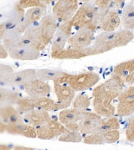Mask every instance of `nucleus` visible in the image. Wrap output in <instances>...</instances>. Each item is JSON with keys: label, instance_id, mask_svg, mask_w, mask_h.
I'll use <instances>...</instances> for the list:
<instances>
[{"label": "nucleus", "instance_id": "14", "mask_svg": "<svg viewBox=\"0 0 134 150\" xmlns=\"http://www.w3.org/2000/svg\"><path fill=\"white\" fill-rule=\"evenodd\" d=\"M94 31L87 28L79 29L70 36L68 40L71 47L77 49H84L89 46L94 37Z\"/></svg>", "mask_w": 134, "mask_h": 150}, {"label": "nucleus", "instance_id": "17", "mask_svg": "<svg viewBox=\"0 0 134 150\" xmlns=\"http://www.w3.org/2000/svg\"><path fill=\"white\" fill-rule=\"evenodd\" d=\"M37 78L36 70L35 69H27L16 73H12L5 80L6 84L12 86H23L31 80Z\"/></svg>", "mask_w": 134, "mask_h": 150}, {"label": "nucleus", "instance_id": "10", "mask_svg": "<svg viewBox=\"0 0 134 150\" xmlns=\"http://www.w3.org/2000/svg\"><path fill=\"white\" fill-rule=\"evenodd\" d=\"M119 103L117 114L120 117L132 115L134 112V87L130 86L128 89L121 92L118 96Z\"/></svg>", "mask_w": 134, "mask_h": 150}, {"label": "nucleus", "instance_id": "25", "mask_svg": "<svg viewBox=\"0 0 134 150\" xmlns=\"http://www.w3.org/2000/svg\"><path fill=\"white\" fill-rule=\"evenodd\" d=\"M120 23L124 29L133 30L134 28V3L127 4L123 10Z\"/></svg>", "mask_w": 134, "mask_h": 150}, {"label": "nucleus", "instance_id": "21", "mask_svg": "<svg viewBox=\"0 0 134 150\" xmlns=\"http://www.w3.org/2000/svg\"><path fill=\"white\" fill-rule=\"evenodd\" d=\"M6 131L9 134L23 136L28 138H36L37 137L36 129L34 127L24 123L6 126Z\"/></svg>", "mask_w": 134, "mask_h": 150}, {"label": "nucleus", "instance_id": "22", "mask_svg": "<svg viewBox=\"0 0 134 150\" xmlns=\"http://www.w3.org/2000/svg\"><path fill=\"white\" fill-rule=\"evenodd\" d=\"M93 107L97 114L101 116L111 118L115 114V108L109 101L94 98Z\"/></svg>", "mask_w": 134, "mask_h": 150}, {"label": "nucleus", "instance_id": "2", "mask_svg": "<svg viewBox=\"0 0 134 150\" xmlns=\"http://www.w3.org/2000/svg\"><path fill=\"white\" fill-rule=\"evenodd\" d=\"M134 39L133 30L126 29L112 32L104 31L97 36L92 47V55L103 54L117 47L127 45Z\"/></svg>", "mask_w": 134, "mask_h": 150}, {"label": "nucleus", "instance_id": "41", "mask_svg": "<svg viewBox=\"0 0 134 150\" xmlns=\"http://www.w3.org/2000/svg\"><path fill=\"white\" fill-rule=\"evenodd\" d=\"M6 125L5 124L2 120L0 118V134L3 133L6 131Z\"/></svg>", "mask_w": 134, "mask_h": 150}, {"label": "nucleus", "instance_id": "6", "mask_svg": "<svg viewBox=\"0 0 134 150\" xmlns=\"http://www.w3.org/2000/svg\"><path fill=\"white\" fill-rule=\"evenodd\" d=\"M123 85V83L120 79L112 76L110 79L94 88L92 95L94 98L112 102L122 91Z\"/></svg>", "mask_w": 134, "mask_h": 150}, {"label": "nucleus", "instance_id": "4", "mask_svg": "<svg viewBox=\"0 0 134 150\" xmlns=\"http://www.w3.org/2000/svg\"><path fill=\"white\" fill-rule=\"evenodd\" d=\"M100 17L97 6L90 1L84 2L78 8L71 21L75 28H87L95 31L99 24Z\"/></svg>", "mask_w": 134, "mask_h": 150}, {"label": "nucleus", "instance_id": "24", "mask_svg": "<svg viewBox=\"0 0 134 150\" xmlns=\"http://www.w3.org/2000/svg\"><path fill=\"white\" fill-rule=\"evenodd\" d=\"M46 7H33L29 8L24 14L23 24L26 28L27 26L39 21L46 14Z\"/></svg>", "mask_w": 134, "mask_h": 150}, {"label": "nucleus", "instance_id": "20", "mask_svg": "<svg viewBox=\"0 0 134 150\" xmlns=\"http://www.w3.org/2000/svg\"><path fill=\"white\" fill-rule=\"evenodd\" d=\"M23 117L25 122L34 127L41 126L50 120L48 112L38 109H34L26 112Z\"/></svg>", "mask_w": 134, "mask_h": 150}, {"label": "nucleus", "instance_id": "16", "mask_svg": "<svg viewBox=\"0 0 134 150\" xmlns=\"http://www.w3.org/2000/svg\"><path fill=\"white\" fill-rule=\"evenodd\" d=\"M92 55L91 47L84 49H77L73 47L64 49L60 51L52 52V58L58 59H82Z\"/></svg>", "mask_w": 134, "mask_h": 150}, {"label": "nucleus", "instance_id": "11", "mask_svg": "<svg viewBox=\"0 0 134 150\" xmlns=\"http://www.w3.org/2000/svg\"><path fill=\"white\" fill-rule=\"evenodd\" d=\"M72 27V23L71 21L62 23L57 27L52 39V52L60 51L64 49L66 43L71 35Z\"/></svg>", "mask_w": 134, "mask_h": 150}, {"label": "nucleus", "instance_id": "44", "mask_svg": "<svg viewBox=\"0 0 134 150\" xmlns=\"http://www.w3.org/2000/svg\"><path fill=\"white\" fill-rule=\"evenodd\" d=\"M80 1H81L83 2H89L91 0H80Z\"/></svg>", "mask_w": 134, "mask_h": 150}, {"label": "nucleus", "instance_id": "43", "mask_svg": "<svg viewBox=\"0 0 134 150\" xmlns=\"http://www.w3.org/2000/svg\"><path fill=\"white\" fill-rule=\"evenodd\" d=\"M8 148L6 146H0V150L1 149H7Z\"/></svg>", "mask_w": 134, "mask_h": 150}, {"label": "nucleus", "instance_id": "31", "mask_svg": "<svg viewBox=\"0 0 134 150\" xmlns=\"http://www.w3.org/2000/svg\"><path fill=\"white\" fill-rule=\"evenodd\" d=\"M82 140V136L79 131H67L59 136L58 140L64 142L79 143Z\"/></svg>", "mask_w": 134, "mask_h": 150}, {"label": "nucleus", "instance_id": "36", "mask_svg": "<svg viewBox=\"0 0 134 150\" xmlns=\"http://www.w3.org/2000/svg\"><path fill=\"white\" fill-rule=\"evenodd\" d=\"M126 137L128 141L131 142L134 141V118L132 116L129 120L128 124L126 130Z\"/></svg>", "mask_w": 134, "mask_h": 150}, {"label": "nucleus", "instance_id": "32", "mask_svg": "<svg viewBox=\"0 0 134 150\" xmlns=\"http://www.w3.org/2000/svg\"><path fill=\"white\" fill-rule=\"evenodd\" d=\"M120 126V122L117 118L112 117L104 122L103 124L99 128L97 133H103L113 130H118Z\"/></svg>", "mask_w": 134, "mask_h": 150}, {"label": "nucleus", "instance_id": "1", "mask_svg": "<svg viewBox=\"0 0 134 150\" xmlns=\"http://www.w3.org/2000/svg\"><path fill=\"white\" fill-rule=\"evenodd\" d=\"M57 27V21L52 15L46 14L39 21L27 26L23 36L40 51L53 39Z\"/></svg>", "mask_w": 134, "mask_h": 150}, {"label": "nucleus", "instance_id": "29", "mask_svg": "<svg viewBox=\"0 0 134 150\" xmlns=\"http://www.w3.org/2000/svg\"><path fill=\"white\" fill-rule=\"evenodd\" d=\"M90 105L89 96L85 94H79L73 102V108L81 112H85Z\"/></svg>", "mask_w": 134, "mask_h": 150}, {"label": "nucleus", "instance_id": "23", "mask_svg": "<svg viewBox=\"0 0 134 150\" xmlns=\"http://www.w3.org/2000/svg\"><path fill=\"white\" fill-rule=\"evenodd\" d=\"M83 113V112H79L74 108H65L59 113V121L64 126L77 123L82 119Z\"/></svg>", "mask_w": 134, "mask_h": 150}, {"label": "nucleus", "instance_id": "45", "mask_svg": "<svg viewBox=\"0 0 134 150\" xmlns=\"http://www.w3.org/2000/svg\"><path fill=\"white\" fill-rule=\"evenodd\" d=\"M4 81V79L2 78V77H0V82H1V81Z\"/></svg>", "mask_w": 134, "mask_h": 150}, {"label": "nucleus", "instance_id": "28", "mask_svg": "<svg viewBox=\"0 0 134 150\" xmlns=\"http://www.w3.org/2000/svg\"><path fill=\"white\" fill-rule=\"evenodd\" d=\"M34 98V103L35 108L39 110L50 112L58 110L56 102L46 97Z\"/></svg>", "mask_w": 134, "mask_h": 150}, {"label": "nucleus", "instance_id": "5", "mask_svg": "<svg viewBox=\"0 0 134 150\" xmlns=\"http://www.w3.org/2000/svg\"><path fill=\"white\" fill-rule=\"evenodd\" d=\"M100 79V76L93 72L75 75H69L66 73L63 77L57 80L56 82L67 84L75 91H83L93 87L99 82Z\"/></svg>", "mask_w": 134, "mask_h": 150}, {"label": "nucleus", "instance_id": "27", "mask_svg": "<svg viewBox=\"0 0 134 150\" xmlns=\"http://www.w3.org/2000/svg\"><path fill=\"white\" fill-rule=\"evenodd\" d=\"M66 73L63 71L50 69H40L36 70V77L42 81L56 80L63 77Z\"/></svg>", "mask_w": 134, "mask_h": 150}, {"label": "nucleus", "instance_id": "15", "mask_svg": "<svg viewBox=\"0 0 134 150\" xmlns=\"http://www.w3.org/2000/svg\"><path fill=\"white\" fill-rule=\"evenodd\" d=\"M26 93L32 98H40L46 96L50 93L49 85L42 80L36 78L24 85Z\"/></svg>", "mask_w": 134, "mask_h": 150}, {"label": "nucleus", "instance_id": "12", "mask_svg": "<svg viewBox=\"0 0 134 150\" xmlns=\"http://www.w3.org/2000/svg\"><path fill=\"white\" fill-rule=\"evenodd\" d=\"M54 90L57 98L58 110H64L70 105L75 95V91L68 85L54 83Z\"/></svg>", "mask_w": 134, "mask_h": 150}, {"label": "nucleus", "instance_id": "46", "mask_svg": "<svg viewBox=\"0 0 134 150\" xmlns=\"http://www.w3.org/2000/svg\"><path fill=\"white\" fill-rule=\"evenodd\" d=\"M2 16V15L1 14H0V17H1Z\"/></svg>", "mask_w": 134, "mask_h": 150}, {"label": "nucleus", "instance_id": "35", "mask_svg": "<svg viewBox=\"0 0 134 150\" xmlns=\"http://www.w3.org/2000/svg\"><path fill=\"white\" fill-rule=\"evenodd\" d=\"M19 5L23 9L33 7H46L41 3L40 0H21Z\"/></svg>", "mask_w": 134, "mask_h": 150}, {"label": "nucleus", "instance_id": "7", "mask_svg": "<svg viewBox=\"0 0 134 150\" xmlns=\"http://www.w3.org/2000/svg\"><path fill=\"white\" fill-rule=\"evenodd\" d=\"M78 9V0H58L52 15L57 21L64 23L71 21Z\"/></svg>", "mask_w": 134, "mask_h": 150}, {"label": "nucleus", "instance_id": "30", "mask_svg": "<svg viewBox=\"0 0 134 150\" xmlns=\"http://www.w3.org/2000/svg\"><path fill=\"white\" fill-rule=\"evenodd\" d=\"M34 98H19L17 102V110L21 114H25L35 109Z\"/></svg>", "mask_w": 134, "mask_h": 150}, {"label": "nucleus", "instance_id": "9", "mask_svg": "<svg viewBox=\"0 0 134 150\" xmlns=\"http://www.w3.org/2000/svg\"><path fill=\"white\" fill-rule=\"evenodd\" d=\"M104 122L101 116L97 113L85 111L83 113L82 118L78 123L79 131L87 134H95Z\"/></svg>", "mask_w": 134, "mask_h": 150}, {"label": "nucleus", "instance_id": "19", "mask_svg": "<svg viewBox=\"0 0 134 150\" xmlns=\"http://www.w3.org/2000/svg\"><path fill=\"white\" fill-rule=\"evenodd\" d=\"M0 118L6 126L24 123L21 114L11 105L0 108Z\"/></svg>", "mask_w": 134, "mask_h": 150}, {"label": "nucleus", "instance_id": "40", "mask_svg": "<svg viewBox=\"0 0 134 150\" xmlns=\"http://www.w3.org/2000/svg\"><path fill=\"white\" fill-rule=\"evenodd\" d=\"M125 1V0H114V4L117 8H120L122 7Z\"/></svg>", "mask_w": 134, "mask_h": 150}, {"label": "nucleus", "instance_id": "34", "mask_svg": "<svg viewBox=\"0 0 134 150\" xmlns=\"http://www.w3.org/2000/svg\"><path fill=\"white\" fill-rule=\"evenodd\" d=\"M101 134L105 144L115 143L120 138V132L118 130L107 131Z\"/></svg>", "mask_w": 134, "mask_h": 150}, {"label": "nucleus", "instance_id": "3", "mask_svg": "<svg viewBox=\"0 0 134 150\" xmlns=\"http://www.w3.org/2000/svg\"><path fill=\"white\" fill-rule=\"evenodd\" d=\"M3 46L8 55L15 59L33 61L40 55V51L35 45L21 35L3 40Z\"/></svg>", "mask_w": 134, "mask_h": 150}, {"label": "nucleus", "instance_id": "26", "mask_svg": "<svg viewBox=\"0 0 134 150\" xmlns=\"http://www.w3.org/2000/svg\"><path fill=\"white\" fill-rule=\"evenodd\" d=\"M19 98L16 92L0 87V108L16 104Z\"/></svg>", "mask_w": 134, "mask_h": 150}, {"label": "nucleus", "instance_id": "37", "mask_svg": "<svg viewBox=\"0 0 134 150\" xmlns=\"http://www.w3.org/2000/svg\"><path fill=\"white\" fill-rule=\"evenodd\" d=\"M13 73V70L10 66L0 64V77L5 80Z\"/></svg>", "mask_w": 134, "mask_h": 150}, {"label": "nucleus", "instance_id": "33", "mask_svg": "<svg viewBox=\"0 0 134 150\" xmlns=\"http://www.w3.org/2000/svg\"><path fill=\"white\" fill-rule=\"evenodd\" d=\"M83 141L85 144L91 145H103L105 144L102 134L100 133L88 134Z\"/></svg>", "mask_w": 134, "mask_h": 150}, {"label": "nucleus", "instance_id": "18", "mask_svg": "<svg viewBox=\"0 0 134 150\" xmlns=\"http://www.w3.org/2000/svg\"><path fill=\"white\" fill-rule=\"evenodd\" d=\"M99 23L104 31H114L120 25V17L115 11H106L100 17Z\"/></svg>", "mask_w": 134, "mask_h": 150}, {"label": "nucleus", "instance_id": "8", "mask_svg": "<svg viewBox=\"0 0 134 150\" xmlns=\"http://www.w3.org/2000/svg\"><path fill=\"white\" fill-rule=\"evenodd\" d=\"M69 131L60 122L51 119L36 130L37 137L41 140H49Z\"/></svg>", "mask_w": 134, "mask_h": 150}, {"label": "nucleus", "instance_id": "42", "mask_svg": "<svg viewBox=\"0 0 134 150\" xmlns=\"http://www.w3.org/2000/svg\"><path fill=\"white\" fill-rule=\"evenodd\" d=\"M58 0H40V2L44 6H47V5L50 4L54 2H56Z\"/></svg>", "mask_w": 134, "mask_h": 150}, {"label": "nucleus", "instance_id": "13", "mask_svg": "<svg viewBox=\"0 0 134 150\" xmlns=\"http://www.w3.org/2000/svg\"><path fill=\"white\" fill-rule=\"evenodd\" d=\"M113 76L118 78L123 83L132 86L134 83V60L132 59L118 64L113 70Z\"/></svg>", "mask_w": 134, "mask_h": 150}, {"label": "nucleus", "instance_id": "38", "mask_svg": "<svg viewBox=\"0 0 134 150\" xmlns=\"http://www.w3.org/2000/svg\"><path fill=\"white\" fill-rule=\"evenodd\" d=\"M113 0H95L94 4L100 9H105L110 6Z\"/></svg>", "mask_w": 134, "mask_h": 150}, {"label": "nucleus", "instance_id": "39", "mask_svg": "<svg viewBox=\"0 0 134 150\" xmlns=\"http://www.w3.org/2000/svg\"><path fill=\"white\" fill-rule=\"evenodd\" d=\"M8 55H8L7 51L5 49L4 46L0 45V59H6Z\"/></svg>", "mask_w": 134, "mask_h": 150}]
</instances>
